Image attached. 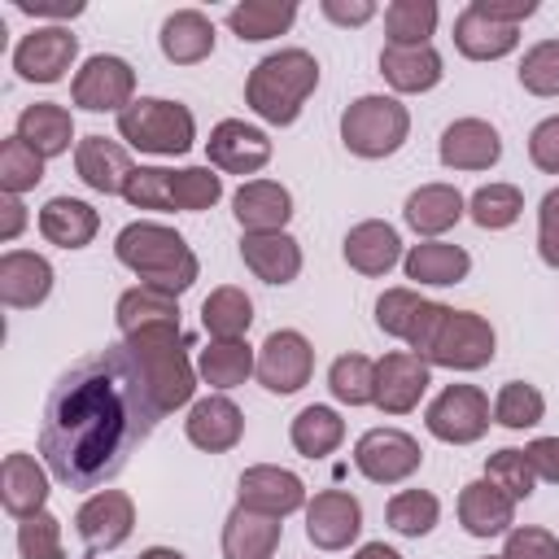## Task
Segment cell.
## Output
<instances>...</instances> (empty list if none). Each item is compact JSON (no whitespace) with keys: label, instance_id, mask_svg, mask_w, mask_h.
<instances>
[{"label":"cell","instance_id":"9f6ffc18","mask_svg":"<svg viewBox=\"0 0 559 559\" xmlns=\"http://www.w3.org/2000/svg\"><path fill=\"white\" fill-rule=\"evenodd\" d=\"M472 9L489 22H502V26H520L524 17L537 13V0H472Z\"/></svg>","mask_w":559,"mask_h":559},{"label":"cell","instance_id":"ba28073f","mask_svg":"<svg viewBox=\"0 0 559 559\" xmlns=\"http://www.w3.org/2000/svg\"><path fill=\"white\" fill-rule=\"evenodd\" d=\"M489 424H493V402L476 384H445L424 411V428L445 445H472L489 432Z\"/></svg>","mask_w":559,"mask_h":559},{"label":"cell","instance_id":"cb8c5ba5","mask_svg":"<svg viewBox=\"0 0 559 559\" xmlns=\"http://www.w3.org/2000/svg\"><path fill=\"white\" fill-rule=\"evenodd\" d=\"M231 218L240 231H284L293 218V192L275 179H245L231 192Z\"/></svg>","mask_w":559,"mask_h":559},{"label":"cell","instance_id":"681fc988","mask_svg":"<svg viewBox=\"0 0 559 559\" xmlns=\"http://www.w3.org/2000/svg\"><path fill=\"white\" fill-rule=\"evenodd\" d=\"M428 297H419L415 288H384L376 297V328L384 336H397V341H411L415 323H419V310H424Z\"/></svg>","mask_w":559,"mask_h":559},{"label":"cell","instance_id":"4316f807","mask_svg":"<svg viewBox=\"0 0 559 559\" xmlns=\"http://www.w3.org/2000/svg\"><path fill=\"white\" fill-rule=\"evenodd\" d=\"M48 493H52L48 489V472L31 454H22V450L4 454V463H0V502H4V511L13 520L39 515L48 507Z\"/></svg>","mask_w":559,"mask_h":559},{"label":"cell","instance_id":"30bf717a","mask_svg":"<svg viewBox=\"0 0 559 559\" xmlns=\"http://www.w3.org/2000/svg\"><path fill=\"white\" fill-rule=\"evenodd\" d=\"M354 467L371 485H402L424 467V450L402 428H367L354 441Z\"/></svg>","mask_w":559,"mask_h":559},{"label":"cell","instance_id":"74e56055","mask_svg":"<svg viewBox=\"0 0 559 559\" xmlns=\"http://www.w3.org/2000/svg\"><path fill=\"white\" fill-rule=\"evenodd\" d=\"M288 441H293V450H297L301 459H328V454L345 441V419H341L332 406L310 402V406H301V411L293 415Z\"/></svg>","mask_w":559,"mask_h":559},{"label":"cell","instance_id":"8d00e7d4","mask_svg":"<svg viewBox=\"0 0 559 559\" xmlns=\"http://www.w3.org/2000/svg\"><path fill=\"white\" fill-rule=\"evenodd\" d=\"M253 371H258V354H253L249 341H210V345L197 354V376H201L210 389H218V393L245 384Z\"/></svg>","mask_w":559,"mask_h":559},{"label":"cell","instance_id":"603a6c76","mask_svg":"<svg viewBox=\"0 0 559 559\" xmlns=\"http://www.w3.org/2000/svg\"><path fill=\"white\" fill-rule=\"evenodd\" d=\"M74 170H79V179L92 188V192H100V197H122V188H127V179H131V153H127V144H118V140H105V135H83L79 144H74Z\"/></svg>","mask_w":559,"mask_h":559},{"label":"cell","instance_id":"7402d4cb","mask_svg":"<svg viewBox=\"0 0 559 559\" xmlns=\"http://www.w3.org/2000/svg\"><path fill=\"white\" fill-rule=\"evenodd\" d=\"M459 524H463V533L467 537H480V542H489V537H507L511 528H515V498L511 493H502L493 480H467L463 489H459Z\"/></svg>","mask_w":559,"mask_h":559},{"label":"cell","instance_id":"3957f363","mask_svg":"<svg viewBox=\"0 0 559 559\" xmlns=\"http://www.w3.org/2000/svg\"><path fill=\"white\" fill-rule=\"evenodd\" d=\"M319 87V61L306 48H280L262 57L249 79H245V105L271 122V127H293L306 109V100Z\"/></svg>","mask_w":559,"mask_h":559},{"label":"cell","instance_id":"836d02e7","mask_svg":"<svg viewBox=\"0 0 559 559\" xmlns=\"http://www.w3.org/2000/svg\"><path fill=\"white\" fill-rule=\"evenodd\" d=\"M13 135H22V140L48 162V157L70 153V144H74V118H70V109L57 105V100H35V105H26V109L17 114V131H13Z\"/></svg>","mask_w":559,"mask_h":559},{"label":"cell","instance_id":"680465c9","mask_svg":"<svg viewBox=\"0 0 559 559\" xmlns=\"http://www.w3.org/2000/svg\"><path fill=\"white\" fill-rule=\"evenodd\" d=\"M13 9L26 17H52V26H66L70 17L83 13V0H13Z\"/></svg>","mask_w":559,"mask_h":559},{"label":"cell","instance_id":"d4e9b609","mask_svg":"<svg viewBox=\"0 0 559 559\" xmlns=\"http://www.w3.org/2000/svg\"><path fill=\"white\" fill-rule=\"evenodd\" d=\"M240 262L262 284H293L301 275V245L288 231H240Z\"/></svg>","mask_w":559,"mask_h":559},{"label":"cell","instance_id":"5b68a950","mask_svg":"<svg viewBox=\"0 0 559 559\" xmlns=\"http://www.w3.org/2000/svg\"><path fill=\"white\" fill-rule=\"evenodd\" d=\"M118 135L148 157H183L197 144V118L188 105L166 96H135L118 114Z\"/></svg>","mask_w":559,"mask_h":559},{"label":"cell","instance_id":"e575fe53","mask_svg":"<svg viewBox=\"0 0 559 559\" xmlns=\"http://www.w3.org/2000/svg\"><path fill=\"white\" fill-rule=\"evenodd\" d=\"M454 48L467 57V61H502L507 52L520 48V26H502V22H489L480 17L472 4L454 17Z\"/></svg>","mask_w":559,"mask_h":559},{"label":"cell","instance_id":"816d5d0a","mask_svg":"<svg viewBox=\"0 0 559 559\" xmlns=\"http://www.w3.org/2000/svg\"><path fill=\"white\" fill-rule=\"evenodd\" d=\"M17 555L22 559H66L61 520L52 511H39L31 520H17Z\"/></svg>","mask_w":559,"mask_h":559},{"label":"cell","instance_id":"6da1fadb","mask_svg":"<svg viewBox=\"0 0 559 559\" xmlns=\"http://www.w3.org/2000/svg\"><path fill=\"white\" fill-rule=\"evenodd\" d=\"M162 411L127 345H105L57 376L44 402L39 454L66 489H100L148 441Z\"/></svg>","mask_w":559,"mask_h":559},{"label":"cell","instance_id":"94428289","mask_svg":"<svg viewBox=\"0 0 559 559\" xmlns=\"http://www.w3.org/2000/svg\"><path fill=\"white\" fill-rule=\"evenodd\" d=\"M22 227H26V205H22V197H0V240L9 245V240H17L22 236Z\"/></svg>","mask_w":559,"mask_h":559},{"label":"cell","instance_id":"ac0fdd59","mask_svg":"<svg viewBox=\"0 0 559 559\" xmlns=\"http://www.w3.org/2000/svg\"><path fill=\"white\" fill-rule=\"evenodd\" d=\"M183 437L205 450V454H227L240 445L245 437V411L227 397V393H205L188 406V419H183Z\"/></svg>","mask_w":559,"mask_h":559},{"label":"cell","instance_id":"db71d44e","mask_svg":"<svg viewBox=\"0 0 559 559\" xmlns=\"http://www.w3.org/2000/svg\"><path fill=\"white\" fill-rule=\"evenodd\" d=\"M537 253L550 271H559V188H550L537 205Z\"/></svg>","mask_w":559,"mask_h":559},{"label":"cell","instance_id":"277c9868","mask_svg":"<svg viewBox=\"0 0 559 559\" xmlns=\"http://www.w3.org/2000/svg\"><path fill=\"white\" fill-rule=\"evenodd\" d=\"M131 349V358L140 362V376L148 384V397L157 402L162 415L192 406L197 393V362L183 349V328H166V332H140L122 341Z\"/></svg>","mask_w":559,"mask_h":559},{"label":"cell","instance_id":"8fae6325","mask_svg":"<svg viewBox=\"0 0 559 559\" xmlns=\"http://www.w3.org/2000/svg\"><path fill=\"white\" fill-rule=\"evenodd\" d=\"M253 376H258V384L266 393L288 397V393L310 384V376H314V345L297 328H275L258 345V371Z\"/></svg>","mask_w":559,"mask_h":559},{"label":"cell","instance_id":"91938a15","mask_svg":"<svg viewBox=\"0 0 559 559\" xmlns=\"http://www.w3.org/2000/svg\"><path fill=\"white\" fill-rule=\"evenodd\" d=\"M319 9H323V17L336 22V26H362V22L376 17V0H323Z\"/></svg>","mask_w":559,"mask_h":559},{"label":"cell","instance_id":"f35d334b","mask_svg":"<svg viewBox=\"0 0 559 559\" xmlns=\"http://www.w3.org/2000/svg\"><path fill=\"white\" fill-rule=\"evenodd\" d=\"M201 328L210 332V341H245V332L253 328V301L245 288L223 284L201 301Z\"/></svg>","mask_w":559,"mask_h":559},{"label":"cell","instance_id":"7c38bea8","mask_svg":"<svg viewBox=\"0 0 559 559\" xmlns=\"http://www.w3.org/2000/svg\"><path fill=\"white\" fill-rule=\"evenodd\" d=\"M79 57V35L70 26H35L13 48V70L26 83H61Z\"/></svg>","mask_w":559,"mask_h":559},{"label":"cell","instance_id":"83f0119b","mask_svg":"<svg viewBox=\"0 0 559 559\" xmlns=\"http://www.w3.org/2000/svg\"><path fill=\"white\" fill-rule=\"evenodd\" d=\"M280 537H284V524L275 515H262L236 502L223 520V559H275Z\"/></svg>","mask_w":559,"mask_h":559},{"label":"cell","instance_id":"7dc6e473","mask_svg":"<svg viewBox=\"0 0 559 559\" xmlns=\"http://www.w3.org/2000/svg\"><path fill=\"white\" fill-rule=\"evenodd\" d=\"M485 480H493V485H498L502 493H511L515 502L533 498V489H537V472H533L528 454L515 450V445H502V450H493V454L485 459Z\"/></svg>","mask_w":559,"mask_h":559},{"label":"cell","instance_id":"484cf974","mask_svg":"<svg viewBox=\"0 0 559 559\" xmlns=\"http://www.w3.org/2000/svg\"><path fill=\"white\" fill-rule=\"evenodd\" d=\"M467 214V197L454 188V183H419L406 205H402V218L415 236L424 240H437L441 231H450L459 218Z\"/></svg>","mask_w":559,"mask_h":559},{"label":"cell","instance_id":"f6af8a7d","mask_svg":"<svg viewBox=\"0 0 559 559\" xmlns=\"http://www.w3.org/2000/svg\"><path fill=\"white\" fill-rule=\"evenodd\" d=\"M223 197V175L214 166H183L175 170V183H170V205L183 210V214H201V210H214Z\"/></svg>","mask_w":559,"mask_h":559},{"label":"cell","instance_id":"9a60e30c","mask_svg":"<svg viewBox=\"0 0 559 559\" xmlns=\"http://www.w3.org/2000/svg\"><path fill=\"white\" fill-rule=\"evenodd\" d=\"M135 528V502L122 489H96L74 511V533L87 550H118Z\"/></svg>","mask_w":559,"mask_h":559},{"label":"cell","instance_id":"52a82bcc","mask_svg":"<svg viewBox=\"0 0 559 559\" xmlns=\"http://www.w3.org/2000/svg\"><path fill=\"white\" fill-rule=\"evenodd\" d=\"M493 354H498V332H493V323L485 319V314H476V310H445L441 314V323H437V332H432V341L424 345V362L428 367H450V371H480V367H489L493 362Z\"/></svg>","mask_w":559,"mask_h":559},{"label":"cell","instance_id":"c3c4849f","mask_svg":"<svg viewBox=\"0 0 559 559\" xmlns=\"http://www.w3.org/2000/svg\"><path fill=\"white\" fill-rule=\"evenodd\" d=\"M520 87L528 96H559V39H537L524 57H520V70H515Z\"/></svg>","mask_w":559,"mask_h":559},{"label":"cell","instance_id":"d6986e66","mask_svg":"<svg viewBox=\"0 0 559 559\" xmlns=\"http://www.w3.org/2000/svg\"><path fill=\"white\" fill-rule=\"evenodd\" d=\"M437 157L450 170H493L502 162V135L485 118H454L441 131Z\"/></svg>","mask_w":559,"mask_h":559},{"label":"cell","instance_id":"7a4b0ae2","mask_svg":"<svg viewBox=\"0 0 559 559\" xmlns=\"http://www.w3.org/2000/svg\"><path fill=\"white\" fill-rule=\"evenodd\" d=\"M114 258L148 288H162L170 297L188 293L201 275V262L192 253V245L166 227V223H153V218H135L127 223L118 236H114Z\"/></svg>","mask_w":559,"mask_h":559},{"label":"cell","instance_id":"4fadbf2b","mask_svg":"<svg viewBox=\"0 0 559 559\" xmlns=\"http://www.w3.org/2000/svg\"><path fill=\"white\" fill-rule=\"evenodd\" d=\"M236 502L249 507V511H262V515L284 520V515L301 511L310 498H306V480L297 472H288L280 463H253L236 480Z\"/></svg>","mask_w":559,"mask_h":559},{"label":"cell","instance_id":"5bb4252c","mask_svg":"<svg viewBox=\"0 0 559 559\" xmlns=\"http://www.w3.org/2000/svg\"><path fill=\"white\" fill-rule=\"evenodd\" d=\"M432 384V367L415 354V349H389L376 362V411L384 415H411L419 406V397Z\"/></svg>","mask_w":559,"mask_h":559},{"label":"cell","instance_id":"b9f144b4","mask_svg":"<svg viewBox=\"0 0 559 559\" xmlns=\"http://www.w3.org/2000/svg\"><path fill=\"white\" fill-rule=\"evenodd\" d=\"M328 393L341 406H371L376 402V362L367 354H341L328 367Z\"/></svg>","mask_w":559,"mask_h":559},{"label":"cell","instance_id":"d590c367","mask_svg":"<svg viewBox=\"0 0 559 559\" xmlns=\"http://www.w3.org/2000/svg\"><path fill=\"white\" fill-rule=\"evenodd\" d=\"M297 22V4L293 0H240L227 9V26L240 44H262L284 35Z\"/></svg>","mask_w":559,"mask_h":559},{"label":"cell","instance_id":"6125c7cd","mask_svg":"<svg viewBox=\"0 0 559 559\" xmlns=\"http://www.w3.org/2000/svg\"><path fill=\"white\" fill-rule=\"evenodd\" d=\"M349 559H402L393 546H384V542H367V546H358Z\"/></svg>","mask_w":559,"mask_h":559},{"label":"cell","instance_id":"be15d7a7","mask_svg":"<svg viewBox=\"0 0 559 559\" xmlns=\"http://www.w3.org/2000/svg\"><path fill=\"white\" fill-rule=\"evenodd\" d=\"M140 559H188V555L175 546H148V550H140Z\"/></svg>","mask_w":559,"mask_h":559},{"label":"cell","instance_id":"f546056e","mask_svg":"<svg viewBox=\"0 0 559 559\" xmlns=\"http://www.w3.org/2000/svg\"><path fill=\"white\" fill-rule=\"evenodd\" d=\"M402 271H406V280H415V284L450 288V284H463V280H467L472 253H467L463 245H450V240H419V245L406 249Z\"/></svg>","mask_w":559,"mask_h":559},{"label":"cell","instance_id":"ee69618b","mask_svg":"<svg viewBox=\"0 0 559 559\" xmlns=\"http://www.w3.org/2000/svg\"><path fill=\"white\" fill-rule=\"evenodd\" d=\"M546 419V397L537 384L528 380H507L493 397V424L511 428V432H524V428H537Z\"/></svg>","mask_w":559,"mask_h":559},{"label":"cell","instance_id":"2e32d148","mask_svg":"<svg viewBox=\"0 0 559 559\" xmlns=\"http://www.w3.org/2000/svg\"><path fill=\"white\" fill-rule=\"evenodd\" d=\"M205 157L223 175H258L271 162V135L245 118H223L205 140Z\"/></svg>","mask_w":559,"mask_h":559},{"label":"cell","instance_id":"d6a6232c","mask_svg":"<svg viewBox=\"0 0 559 559\" xmlns=\"http://www.w3.org/2000/svg\"><path fill=\"white\" fill-rule=\"evenodd\" d=\"M157 44H162V57L170 66H197L214 52V22L201 9H175L162 22Z\"/></svg>","mask_w":559,"mask_h":559},{"label":"cell","instance_id":"1f68e13d","mask_svg":"<svg viewBox=\"0 0 559 559\" xmlns=\"http://www.w3.org/2000/svg\"><path fill=\"white\" fill-rule=\"evenodd\" d=\"M100 231V214L79 197H52L39 210V236L57 249H87Z\"/></svg>","mask_w":559,"mask_h":559},{"label":"cell","instance_id":"f907efd6","mask_svg":"<svg viewBox=\"0 0 559 559\" xmlns=\"http://www.w3.org/2000/svg\"><path fill=\"white\" fill-rule=\"evenodd\" d=\"M170 183H175V170H166V166H135L127 188H122V201L131 210H175L170 205Z\"/></svg>","mask_w":559,"mask_h":559},{"label":"cell","instance_id":"f5cc1de1","mask_svg":"<svg viewBox=\"0 0 559 559\" xmlns=\"http://www.w3.org/2000/svg\"><path fill=\"white\" fill-rule=\"evenodd\" d=\"M502 559H559V537L542 524H515L502 542Z\"/></svg>","mask_w":559,"mask_h":559},{"label":"cell","instance_id":"bcb514c9","mask_svg":"<svg viewBox=\"0 0 559 559\" xmlns=\"http://www.w3.org/2000/svg\"><path fill=\"white\" fill-rule=\"evenodd\" d=\"M39 179H44V157L22 135H4V144H0V188L9 197H22Z\"/></svg>","mask_w":559,"mask_h":559},{"label":"cell","instance_id":"6f0895ef","mask_svg":"<svg viewBox=\"0 0 559 559\" xmlns=\"http://www.w3.org/2000/svg\"><path fill=\"white\" fill-rule=\"evenodd\" d=\"M524 454H528L537 480L559 485V437H533V441L524 445Z\"/></svg>","mask_w":559,"mask_h":559},{"label":"cell","instance_id":"e0dca14e","mask_svg":"<svg viewBox=\"0 0 559 559\" xmlns=\"http://www.w3.org/2000/svg\"><path fill=\"white\" fill-rule=\"evenodd\" d=\"M362 533V502L349 489H323L306 502V537L319 550H345Z\"/></svg>","mask_w":559,"mask_h":559},{"label":"cell","instance_id":"7bdbcfd3","mask_svg":"<svg viewBox=\"0 0 559 559\" xmlns=\"http://www.w3.org/2000/svg\"><path fill=\"white\" fill-rule=\"evenodd\" d=\"M384 520L402 537H428L437 528V520H441V502L428 489H397L389 498V507H384Z\"/></svg>","mask_w":559,"mask_h":559},{"label":"cell","instance_id":"44dd1931","mask_svg":"<svg viewBox=\"0 0 559 559\" xmlns=\"http://www.w3.org/2000/svg\"><path fill=\"white\" fill-rule=\"evenodd\" d=\"M52 293V262L35 249H4L0 253V301L9 310H35Z\"/></svg>","mask_w":559,"mask_h":559},{"label":"cell","instance_id":"4dcf8cb0","mask_svg":"<svg viewBox=\"0 0 559 559\" xmlns=\"http://www.w3.org/2000/svg\"><path fill=\"white\" fill-rule=\"evenodd\" d=\"M114 323L127 336H140V332H166V328H179V297L162 293V288H148V284H135L118 297L114 306Z\"/></svg>","mask_w":559,"mask_h":559},{"label":"cell","instance_id":"ab89813d","mask_svg":"<svg viewBox=\"0 0 559 559\" xmlns=\"http://www.w3.org/2000/svg\"><path fill=\"white\" fill-rule=\"evenodd\" d=\"M437 17H441L437 0H393L384 9V35H389L384 44H393V48H419V44L432 39Z\"/></svg>","mask_w":559,"mask_h":559},{"label":"cell","instance_id":"8992f818","mask_svg":"<svg viewBox=\"0 0 559 559\" xmlns=\"http://www.w3.org/2000/svg\"><path fill=\"white\" fill-rule=\"evenodd\" d=\"M406 135H411V109L397 96L367 92L349 100L341 114V144L362 162L393 157L406 144Z\"/></svg>","mask_w":559,"mask_h":559},{"label":"cell","instance_id":"e7e4bbea","mask_svg":"<svg viewBox=\"0 0 559 559\" xmlns=\"http://www.w3.org/2000/svg\"><path fill=\"white\" fill-rule=\"evenodd\" d=\"M485 559H502V555H485Z\"/></svg>","mask_w":559,"mask_h":559},{"label":"cell","instance_id":"60d3db41","mask_svg":"<svg viewBox=\"0 0 559 559\" xmlns=\"http://www.w3.org/2000/svg\"><path fill=\"white\" fill-rule=\"evenodd\" d=\"M524 214V192L515 183H480L467 197V218L480 231H507Z\"/></svg>","mask_w":559,"mask_h":559},{"label":"cell","instance_id":"f1b7e54d","mask_svg":"<svg viewBox=\"0 0 559 559\" xmlns=\"http://www.w3.org/2000/svg\"><path fill=\"white\" fill-rule=\"evenodd\" d=\"M380 74L393 92L402 96H415V92H432L445 74V61L432 44H419V48H393L384 44L380 48Z\"/></svg>","mask_w":559,"mask_h":559},{"label":"cell","instance_id":"11a10c76","mask_svg":"<svg viewBox=\"0 0 559 559\" xmlns=\"http://www.w3.org/2000/svg\"><path fill=\"white\" fill-rule=\"evenodd\" d=\"M528 162L546 175H559V114L542 118L533 131H528Z\"/></svg>","mask_w":559,"mask_h":559},{"label":"cell","instance_id":"9c48e42d","mask_svg":"<svg viewBox=\"0 0 559 559\" xmlns=\"http://www.w3.org/2000/svg\"><path fill=\"white\" fill-rule=\"evenodd\" d=\"M70 100L87 114H122L135 100V70L127 57L96 52L74 70Z\"/></svg>","mask_w":559,"mask_h":559},{"label":"cell","instance_id":"ffe728a7","mask_svg":"<svg viewBox=\"0 0 559 559\" xmlns=\"http://www.w3.org/2000/svg\"><path fill=\"white\" fill-rule=\"evenodd\" d=\"M341 258H345L358 275L380 280V275H389L406 253H402V236H397L393 223H384V218H362V223H354V227L345 231Z\"/></svg>","mask_w":559,"mask_h":559}]
</instances>
